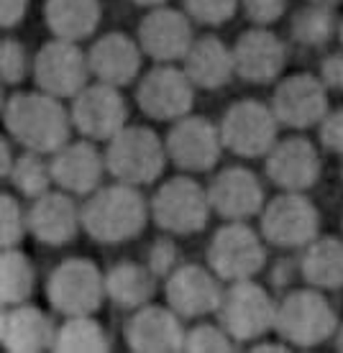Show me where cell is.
<instances>
[{"label": "cell", "mask_w": 343, "mask_h": 353, "mask_svg": "<svg viewBox=\"0 0 343 353\" xmlns=\"http://www.w3.org/2000/svg\"><path fill=\"white\" fill-rule=\"evenodd\" d=\"M82 225V210H77L70 192H44L28 210V230L46 246H62L75 239Z\"/></svg>", "instance_id": "19"}, {"label": "cell", "mask_w": 343, "mask_h": 353, "mask_svg": "<svg viewBox=\"0 0 343 353\" xmlns=\"http://www.w3.org/2000/svg\"><path fill=\"white\" fill-rule=\"evenodd\" d=\"M262 233L274 246H308L317 233V210L297 192L280 194L262 212Z\"/></svg>", "instance_id": "13"}, {"label": "cell", "mask_w": 343, "mask_h": 353, "mask_svg": "<svg viewBox=\"0 0 343 353\" xmlns=\"http://www.w3.org/2000/svg\"><path fill=\"white\" fill-rule=\"evenodd\" d=\"M341 174H343V172H341Z\"/></svg>", "instance_id": "48"}, {"label": "cell", "mask_w": 343, "mask_h": 353, "mask_svg": "<svg viewBox=\"0 0 343 353\" xmlns=\"http://www.w3.org/2000/svg\"><path fill=\"white\" fill-rule=\"evenodd\" d=\"M90 72L100 82L121 88L133 82L141 70V46L126 34H108L97 39L88 52Z\"/></svg>", "instance_id": "23"}, {"label": "cell", "mask_w": 343, "mask_h": 353, "mask_svg": "<svg viewBox=\"0 0 343 353\" xmlns=\"http://www.w3.org/2000/svg\"><path fill=\"white\" fill-rule=\"evenodd\" d=\"M231 348H233V338L223 327L200 325L190 336H185L182 351H231Z\"/></svg>", "instance_id": "37"}, {"label": "cell", "mask_w": 343, "mask_h": 353, "mask_svg": "<svg viewBox=\"0 0 343 353\" xmlns=\"http://www.w3.org/2000/svg\"><path fill=\"white\" fill-rule=\"evenodd\" d=\"M13 164H16V159H10V143H8V139H3V176H6V179L10 176Z\"/></svg>", "instance_id": "43"}, {"label": "cell", "mask_w": 343, "mask_h": 353, "mask_svg": "<svg viewBox=\"0 0 343 353\" xmlns=\"http://www.w3.org/2000/svg\"><path fill=\"white\" fill-rule=\"evenodd\" d=\"M26 8L28 0H3V6H0V23H3V28L18 26L26 16Z\"/></svg>", "instance_id": "42"}, {"label": "cell", "mask_w": 343, "mask_h": 353, "mask_svg": "<svg viewBox=\"0 0 343 353\" xmlns=\"http://www.w3.org/2000/svg\"><path fill=\"white\" fill-rule=\"evenodd\" d=\"M3 305H23L34 292V266L18 248H3Z\"/></svg>", "instance_id": "30"}, {"label": "cell", "mask_w": 343, "mask_h": 353, "mask_svg": "<svg viewBox=\"0 0 343 353\" xmlns=\"http://www.w3.org/2000/svg\"><path fill=\"white\" fill-rule=\"evenodd\" d=\"M34 77L41 92L54 97H77L88 88L90 62L77 41H46L34 62Z\"/></svg>", "instance_id": "7"}, {"label": "cell", "mask_w": 343, "mask_h": 353, "mask_svg": "<svg viewBox=\"0 0 343 353\" xmlns=\"http://www.w3.org/2000/svg\"><path fill=\"white\" fill-rule=\"evenodd\" d=\"M274 325L282 338L308 348L333 336L338 320L323 294H317L315 290H300L282 302Z\"/></svg>", "instance_id": "6"}, {"label": "cell", "mask_w": 343, "mask_h": 353, "mask_svg": "<svg viewBox=\"0 0 343 353\" xmlns=\"http://www.w3.org/2000/svg\"><path fill=\"white\" fill-rule=\"evenodd\" d=\"M218 312L220 327L236 341L264 336L277 320V307L272 305L269 294L248 279H241L228 292H223Z\"/></svg>", "instance_id": "8"}, {"label": "cell", "mask_w": 343, "mask_h": 353, "mask_svg": "<svg viewBox=\"0 0 343 353\" xmlns=\"http://www.w3.org/2000/svg\"><path fill=\"white\" fill-rule=\"evenodd\" d=\"M236 72L233 64V52L223 46L215 36L197 39L185 57V74L190 77L195 88L215 90L223 88Z\"/></svg>", "instance_id": "26"}, {"label": "cell", "mask_w": 343, "mask_h": 353, "mask_svg": "<svg viewBox=\"0 0 343 353\" xmlns=\"http://www.w3.org/2000/svg\"><path fill=\"white\" fill-rule=\"evenodd\" d=\"M72 123L90 141H110L126 128V100L113 85L97 82L82 90L72 103Z\"/></svg>", "instance_id": "12"}, {"label": "cell", "mask_w": 343, "mask_h": 353, "mask_svg": "<svg viewBox=\"0 0 343 353\" xmlns=\"http://www.w3.org/2000/svg\"><path fill=\"white\" fill-rule=\"evenodd\" d=\"M187 13L200 23H226L238 8V0H185Z\"/></svg>", "instance_id": "35"}, {"label": "cell", "mask_w": 343, "mask_h": 353, "mask_svg": "<svg viewBox=\"0 0 343 353\" xmlns=\"http://www.w3.org/2000/svg\"><path fill=\"white\" fill-rule=\"evenodd\" d=\"M320 80L326 88L343 90V54H333L323 62V70H320Z\"/></svg>", "instance_id": "41"}, {"label": "cell", "mask_w": 343, "mask_h": 353, "mask_svg": "<svg viewBox=\"0 0 343 353\" xmlns=\"http://www.w3.org/2000/svg\"><path fill=\"white\" fill-rule=\"evenodd\" d=\"M210 266L220 279L241 282L254 276L264 266V246L262 239L244 223H231L215 233L210 243Z\"/></svg>", "instance_id": "11"}, {"label": "cell", "mask_w": 343, "mask_h": 353, "mask_svg": "<svg viewBox=\"0 0 343 353\" xmlns=\"http://www.w3.org/2000/svg\"><path fill=\"white\" fill-rule=\"evenodd\" d=\"M320 141L326 149L343 154V108L326 113V118L320 121Z\"/></svg>", "instance_id": "39"}, {"label": "cell", "mask_w": 343, "mask_h": 353, "mask_svg": "<svg viewBox=\"0 0 343 353\" xmlns=\"http://www.w3.org/2000/svg\"><path fill=\"white\" fill-rule=\"evenodd\" d=\"M302 274L313 287L338 290L343 284V243L323 239L310 243L302 256Z\"/></svg>", "instance_id": "28"}, {"label": "cell", "mask_w": 343, "mask_h": 353, "mask_svg": "<svg viewBox=\"0 0 343 353\" xmlns=\"http://www.w3.org/2000/svg\"><path fill=\"white\" fill-rule=\"evenodd\" d=\"M220 297H223V292H220L218 282L200 266L187 264L169 276V307L182 318H197V315H208L213 310H218Z\"/></svg>", "instance_id": "22"}, {"label": "cell", "mask_w": 343, "mask_h": 353, "mask_svg": "<svg viewBox=\"0 0 343 353\" xmlns=\"http://www.w3.org/2000/svg\"><path fill=\"white\" fill-rule=\"evenodd\" d=\"M233 64H236V74H241L244 80L264 85L280 77L284 67V46L277 36L264 28H251L238 36L233 46Z\"/></svg>", "instance_id": "20"}, {"label": "cell", "mask_w": 343, "mask_h": 353, "mask_svg": "<svg viewBox=\"0 0 343 353\" xmlns=\"http://www.w3.org/2000/svg\"><path fill=\"white\" fill-rule=\"evenodd\" d=\"M54 351H108V338L100 323L90 315H77L64 323L54 336Z\"/></svg>", "instance_id": "31"}, {"label": "cell", "mask_w": 343, "mask_h": 353, "mask_svg": "<svg viewBox=\"0 0 343 353\" xmlns=\"http://www.w3.org/2000/svg\"><path fill=\"white\" fill-rule=\"evenodd\" d=\"M136 100L141 110L154 121H179L193 108L195 85L185 70L161 64L139 82Z\"/></svg>", "instance_id": "10"}, {"label": "cell", "mask_w": 343, "mask_h": 353, "mask_svg": "<svg viewBox=\"0 0 343 353\" xmlns=\"http://www.w3.org/2000/svg\"><path fill=\"white\" fill-rule=\"evenodd\" d=\"M284 6H287V0H244L246 16L251 18L254 23H259V26L274 23V21L284 13Z\"/></svg>", "instance_id": "38"}, {"label": "cell", "mask_w": 343, "mask_h": 353, "mask_svg": "<svg viewBox=\"0 0 343 353\" xmlns=\"http://www.w3.org/2000/svg\"><path fill=\"white\" fill-rule=\"evenodd\" d=\"M313 6H323V8H333V6H338V3H343V0H310Z\"/></svg>", "instance_id": "44"}, {"label": "cell", "mask_w": 343, "mask_h": 353, "mask_svg": "<svg viewBox=\"0 0 343 353\" xmlns=\"http://www.w3.org/2000/svg\"><path fill=\"white\" fill-rule=\"evenodd\" d=\"M223 139L208 118H179L167 136V157L179 169L208 172L218 164Z\"/></svg>", "instance_id": "14"}, {"label": "cell", "mask_w": 343, "mask_h": 353, "mask_svg": "<svg viewBox=\"0 0 343 353\" xmlns=\"http://www.w3.org/2000/svg\"><path fill=\"white\" fill-rule=\"evenodd\" d=\"M3 233H0V243L3 248H16V243L23 239V233L28 228V215H23L21 205H18L16 197L10 194H3Z\"/></svg>", "instance_id": "34"}, {"label": "cell", "mask_w": 343, "mask_h": 353, "mask_svg": "<svg viewBox=\"0 0 343 353\" xmlns=\"http://www.w3.org/2000/svg\"><path fill=\"white\" fill-rule=\"evenodd\" d=\"M175 261H177V248L172 241H157L154 248H151V272L159 274V276H164L175 269Z\"/></svg>", "instance_id": "40"}, {"label": "cell", "mask_w": 343, "mask_h": 353, "mask_svg": "<svg viewBox=\"0 0 343 353\" xmlns=\"http://www.w3.org/2000/svg\"><path fill=\"white\" fill-rule=\"evenodd\" d=\"M277 115L259 100H238L220 121L223 146L238 157H262L277 143Z\"/></svg>", "instance_id": "5"}, {"label": "cell", "mask_w": 343, "mask_h": 353, "mask_svg": "<svg viewBox=\"0 0 343 353\" xmlns=\"http://www.w3.org/2000/svg\"><path fill=\"white\" fill-rule=\"evenodd\" d=\"M266 174L287 192H302L315 185L320 174L317 149L305 139H287L274 143L266 159Z\"/></svg>", "instance_id": "18"}, {"label": "cell", "mask_w": 343, "mask_h": 353, "mask_svg": "<svg viewBox=\"0 0 343 353\" xmlns=\"http://www.w3.org/2000/svg\"><path fill=\"white\" fill-rule=\"evenodd\" d=\"M106 292L121 307H144L154 294V272L139 264H118L106 276Z\"/></svg>", "instance_id": "29"}, {"label": "cell", "mask_w": 343, "mask_h": 353, "mask_svg": "<svg viewBox=\"0 0 343 353\" xmlns=\"http://www.w3.org/2000/svg\"><path fill=\"white\" fill-rule=\"evenodd\" d=\"M272 110L280 123L292 128H308L320 123L328 113L326 85L313 74H292L274 90Z\"/></svg>", "instance_id": "15"}, {"label": "cell", "mask_w": 343, "mask_h": 353, "mask_svg": "<svg viewBox=\"0 0 343 353\" xmlns=\"http://www.w3.org/2000/svg\"><path fill=\"white\" fill-rule=\"evenodd\" d=\"M146 203L133 185L97 187L82 208V228L95 241L118 243L136 239L146 225Z\"/></svg>", "instance_id": "2"}, {"label": "cell", "mask_w": 343, "mask_h": 353, "mask_svg": "<svg viewBox=\"0 0 343 353\" xmlns=\"http://www.w3.org/2000/svg\"><path fill=\"white\" fill-rule=\"evenodd\" d=\"M100 0H46L44 18L54 39L79 41L100 23Z\"/></svg>", "instance_id": "27"}, {"label": "cell", "mask_w": 343, "mask_h": 353, "mask_svg": "<svg viewBox=\"0 0 343 353\" xmlns=\"http://www.w3.org/2000/svg\"><path fill=\"white\" fill-rule=\"evenodd\" d=\"M338 351H343V327H341V333H338Z\"/></svg>", "instance_id": "46"}, {"label": "cell", "mask_w": 343, "mask_h": 353, "mask_svg": "<svg viewBox=\"0 0 343 353\" xmlns=\"http://www.w3.org/2000/svg\"><path fill=\"white\" fill-rule=\"evenodd\" d=\"M103 294H108L106 279L88 259H67L62 266H57L46 284V297L52 307L67 318L92 315L100 310Z\"/></svg>", "instance_id": "4"}, {"label": "cell", "mask_w": 343, "mask_h": 353, "mask_svg": "<svg viewBox=\"0 0 343 353\" xmlns=\"http://www.w3.org/2000/svg\"><path fill=\"white\" fill-rule=\"evenodd\" d=\"M6 128L21 146L36 154H57L70 143L72 115L59 97L46 92H18L3 105Z\"/></svg>", "instance_id": "1"}, {"label": "cell", "mask_w": 343, "mask_h": 353, "mask_svg": "<svg viewBox=\"0 0 343 353\" xmlns=\"http://www.w3.org/2000/svg\"><path fill=\"white\" fill-rule=\"evenodd\" d=\"M3 345L6 351L31 353L54 348V336L57 330L49 323L44 312L34 305H13L3 310Z\"/></svg>", "instance_id": "25"}, {"label": "cell", "mask_w": 343, "mask_h": 353, "mask_svg": "<svg viewBox=\"0 0 343 353\" xmlns=\"http://www.w3.org/2000/svg\"><path fill=\"white\" fill-rule=\"evenodd\" d=\"M10 179L28 197H41L44 192H49V185L54 182L52 167L44 164L36 151H26L23 157H18L10 169Z\"/></svg>", "instance_id": "33"}, {"label": "cell", "mask_w": 343, "mask_h": 353, "mask_svg": "<svg viewBox=\"0 0 343 353\" xmlns=\"http://www.w3.org/2000/svg\"><path fill=\"white\" fill-rule=\"evenodd\" d=\"M126 341L131 351H179L185 348V333L175 312L154 305L144 307L133 315L126 327Z\"/></svg>", "instance_id": "24"}, {"label": "cell", "mask_w": 343, "mask_h": 353, "mask_svg": "<svg viewBox=\"0 0 343 353\" xmlns=\"http://www.w3.org/2000/svg\"><path fill=\"white\" fill-rule=\"evenodd\" d=\"M335 28V18L331 13V8H323V6H313L310 3L308 8H302L300 13H295V21H292V36L297 39L300 44L317 46L326 44L331 34Z\"/></svg>", "instance_id": "32"}, {"label": "cell", "mask_w": 343, "mask_h": 353, "mask_svg": "<svg viewBox=\"0 0 343 353\" xmlns=\"http://www.w3.org/2000/svg\"><path fill=\"white\" fill-rule=\"evenodd\" d=\"M210 212L208 192L190 176H175L167 185L159 187L151 203V215L164 230L190 236L195 230H203Z\"/></svg>", "instance_id": "9"}, {"label": "cell", "mask_w": 343, "mask_h": 353, "mask_svg": "<svg viewBox=\"0 0 343 353\" xmlns=\"http://www.w3.org/2000/svg\"><path fill=\"white\" fill-rule=\"evenodd\" d=\"M210 208L228 221H244L248 215H256L264 205V190L259 185L254 172L244 167L223 169L213 179L208 190Z\"/></svg>", "instance_id": "17"}, {"label": "cell", "mask_w": 343, "mask_h": 353, "mask_svg": "<svg viewBox=\"0 0 343 353\" xmlns=\"http://www.w3.org/2000/svg\"><path fill=\"white\" fill-rule=\"evenodd\" d=\"M167 161V149L151 128L131 125L118 131L108 143L106 167L108 172L126 185H149L154 182Z\"/></svg>", "instance_id": "3"}, {"label": "cell", "mask_w": 343, "mask_h": 353, "mask_svg": "<svg viewBox=\"0 0 343 353\" xmlns=\"http://www.w3.org/2000/svg\"><path fill=\"white\" fill-rule=\"evenodd\" d=\"M193 44V26L185 13H179V10L157 8L141 21L139 46L157 62L185 59Z\"/></svg>", "instance_id": "16"}, {"label": "cell", "mask_w": 343, "mask_h": 353, "mask_svg": "<svg viewBox=\"0 0 343 353\" xmlns=\"http://www.w3.org/2000/svg\"><path fill=\"white\" fill-rule=\"evenodd\" d=\"M106 159L90 141L67 143L49 161L52 179L70 194H92L100 185Z\"/></svg>", "instance_id": "21"}, {"label": "cell", "mask_w": 343, "mask_h": 353, "mask_svg": "<svg viewBox=\"0 0 343 353\" xmlns=\"http://www.w3.org/2000/svg\"><path fill=\"white\" fill-rule=\"evenodd\" d=\"M26 49L18 41H13V39H3V46H0V74H3V82L6 85H18L26 77Z\"/></svg>", "instance_id": "36"}, {"label": "cell", "mask_w": 343, "mask_h": 353, "mask_svg": "<svg viewBox=\"0 0 343 353\" xmlns=\"http://www.w3.org/2000/svg\"><path fill=\"white\" fill-rule=\"evenodd\" d=\"M341 44H343V23H341Z\"/></svg>", "instance_id": "47"}, {"label": "cell", "mask_w": 343, "mask_h": 353, "mask_svg": "<svg viewBox=\"0 0 343 353\" xmlns=\"http://www.w3.org/2000/svg\"><path fill=\"white\" fill-rule=\"evenodd\" d=\"M133 3H139V6H161L164 0H133Z\"/></svg>", "instance_id": "45"}]
</instances>
